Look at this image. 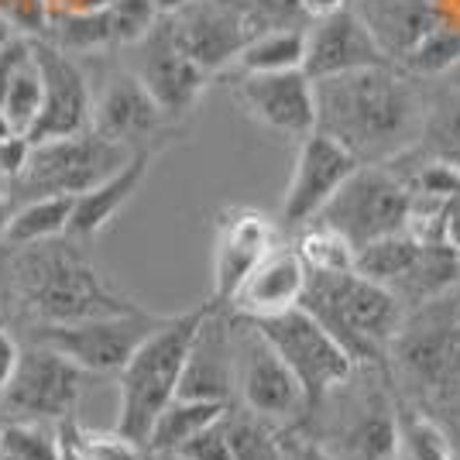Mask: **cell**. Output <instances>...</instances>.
Returning <instances> with one entry per match:
<instances>
[{
    "label": "cell",
    "mask_w": 460,
    "mask_h": 460,
    "mask_svg": "<svg viewBox=\"0 0 460 460\" xmlns=\"http://www.w3.org/2000/svg\"><path fill=\"white\" fill-rule=\"evenodd\" d=\"M437 227H440V244L460 251V192L440 203V220H437Z\"/></svg>",
    "instance_id": "60d3db41"
},
{
    "label": "cell",
    "mask_w": 460,
    "mask_h": 460,
    "mask_svg": "<svg viewBox=\"0 0 460 460\" xmlns=\"http://www.w3.org/2000/svg\"><path fill=\"white\" fill-rule=\"evenodd\" d=\"M234 382H237L234 388L241 392L248 412L261 416V420L288 422L299 412H306L303 388L296 382V375L258 333V326L241 316H234Z\"/></svg>",
    "instance_id": "8fae6325"
},
{
    "label": "cell",
    "mask_w": 460,
    "mask_h": 460,
    "mask_svg": "<svg viewBox=\"0 0 460 460\" xmlns=\"http://www.w3.org/2000/svg\"><path fill=\"white\" fill-rule=\"evenodd\" d=\"M175 41L203 73H224L234 66L237 52L248 45L258 28L241 0H192L190 7L165 14Z\"/></svg>",
    "instance_id": "5bb4252c"
},
{
    "label": "cell",
    "mask_w": 460,
    "mask_h": 460,
    "mask_svg": "<svg viewBox=\"0 0 460 460\" xmlns=\"http://www.w3.org/2000/svg\"><path fill=\"white\" fill-rule=\"evenodd\" d=\"M347 450L358 460H392L399 454V420H395V399L375 388L358 402L354 416L347 422Z\"/></svg>",
    "instance_id": "cb8c5ba5"
},
{
    "label": "cell",
    "mask_w": 460,
    "mask_h": 460,
    "mask_svg": "<svg viewBox=\"0 0 460 460\" xmlns=\"http://www.w3.org/2000/svg\"><path fill=\"white\" fill-rule=\"evenodd\" d=\"M135 73L141 79V86L152 93V100L162 107V114L172 124H179L182 117H190L199 103V96L210 86V73H203L192 62L182 45L175 41L172 24L169 18H158L148 28L145 39H137L135 45Z\"/></svg>",
    "instance_id": "7c38bea8"
},
{
    "label": "cell",
    "mask_w": 460,
    "mask_h": 460,
    "mask_svg": "<svg viewBox=\"0 0 460 460\" xmlns=\"http://www.w3.org/2000/svg\"><path fill=\"white\" fill-rule=\"evenodd\" d=\"M371 66H388V58L350 7L326 14V18L306 21L303 73L309 79L358 73V69H371Z\"/></svg>",
    "instance_id": "ffe728a7"
},
{
    "label": "cell",
    "mask_w": 460,
    "mask_h": 460,
    "mask_svg": "<svg viewBox=\"0 0 460 460\" xmlns=\"http://www.w3.org/2000/svg\"><path fill=\"white\" fill-rule=\"evenodd\" d=\"M251 323L258 326V333L269 341L271 350L296 375V382L303 388L306 412H316L333 388L350 382L354 361L303 306L286 309V313L269 316V320H251Z\"/></svg>",
    "instance_id": "52a82bcc"
},
{
    "label": "cell",
    "mask_w": 460,
    "mask_h": 460,
    "mask_svg": "<svg viewBox=\"0 0 460 460\" xmlns=\"http://www.w3.org/2000/svg\"><path fill=\"white\" fill-rule=\"evenodd\" d=\"M296 4H299L303 18L313 21V18H326V14H337V11H344L350 0H296Z\"/></svg>",
    "instance_id": "7bdbcfd3"
},
{
    "label": "cell",
    "mask_w": 460,
    "mask_h": 460,
    "mask_svg": "<svg viewBox=\"0 0 460 460\" xmlns=\"http://www.w3.org/2000/svg\"><path fill=\"white\" fill-rule=\"evenodd\" d=\"M347 7L361 18L392 66H399L422 35H429L443 21L437 0H350Z\"/></svg>",
    "instance_id": "7402d4cb"
},
{
    "label": "cell",
    "mask_w": 460,
    "mask_h": 460,
    "mask_svg": "<svg viewBox=\"0 0 460 460\" xmlns=\"http://www.w3.org/2000/svg\"><path fill=\"white\" fill-rule=\"evenodd\" d=\"M316 323L347 350L354 367L388 371V347L405 320V306L392 288L371 282L358 271L320 275L309 271L303 303Z\"/></svg>",
    "instance_id": "7a4b0ae2"
},
{
    "label": "cell",
    "mask_w": 460,
    "mask_h": 460,
    "mask_svg": "<svg viewBox=\"0 0 460 460\" xmlns=\"http://www.w3.org/2000/svg\"><path fill=\"white\" fill-rule=\"evenodd\" d=\"M18 358H21V347L18 341L0 326V392L7 388V382L14 378V367H18Z\"/></svg>",
    "instance_id": "b9f144b4"
},
{
    "label": "cell",
    "mask_w": 460,
    "mask_h": 460,
    "mask_svg": "<svg viewBox=\"0 0 460 460\" xmlns=\"http://www.w3.org/2000/svg\"><path fill=\"white\" fill-rule=\"evenodd\" d=\"M31 56L41 73V111L28 135V145L86 131L93 120V93L76 58L45 41H31Z\"/></svg>",
    "instance_id": "e0dca14e"
},
{
    "label": "cell",
    "mask_w": 460,
    "mask_h": 460,
    "mask_svg": "<svg viewBox=\"0 0 460 460\" xmlns=\"http://www.w3.org/2000/svg\"><path fill=\"white\" fill-rule=\"evenodd\" d=\"M62 460H76V454H73V450H69L66 443H62Z\"/></svg>",
    "instance_id": "c3c4849f"
},
{
    "label": "cell",
    "mask_w": 460,
    "mask_h": 460,
    "mask_svg": "<svg viewBox=\"0 0 460 460\" xmlns=\"http://www.w3.org/2000/svg\"><path fill=\"white\" fill-rule=\"evenodd\" d=\"M279 224L254 207H227L217 213L213 237V303L227 306L234 288L248 275L258 258L279 244Z\"/></svg>",
    "instance_id": "ac0fdd59"
},
{
    "label": "cell",
    "mask_w": 460,
    "mask_h": 460,
    "mask_svg": "<svg viewBox=\"0 0 460 460\" xmlns=\"http://www.w3.org/2000/svg\"><path fill=\"white\" fill-rule=\"evenodd\" d=\"M296 145H299L296 169H292V179H288L286 196H282V210L275 220L279 230H288V234L313 224L320 210L333 199V192L347 182V175L361 165L341 141H333L316 128Z\"/></svg>",
    "instance_id": "4fadbf2b"
},
{
    "label": "cell",
    "mask_w": 460,
    "mask_h": 460,
    "mask_svg": "<svg viewBox=\"0 0 460 460\" xmlns=\"http://www.w3.org/2000/svg\"><path fill=\"white\" fill-rule=\"evenodd\" d=\"M41 111V73L35 56L28 52V58L21 62L18 69L11 73L7 86H4V96H0V117L7 120V128L14 135H31L35 120H39Z\"/></svg>",
    "instance_id": "1f68e13d"
},
{
    "label": "cell",
    "mask_w": 460,
    "mask_h": 460,
    "mask_svg": "<svg viewBox=\"0 0 460 460\" xmlns=\"http://www.w3.org/2000/svg\"><path fill=\"white\" fill-rule=\"evenodd\" d=\"M227 412L217 422H210L207 429H199L196 437H190L175 454L182 460H234L230 457V440H227Z\"/></svg>",
    "instance_id": "74e56055"
},
{
    "label": "cell",
    "mask_w": 460,
    "mask_h": 460,
    "mask_svg": "<svg viewBox=\"0 0 460 460\" xmlns=\"http://www.w3.org/2000/svg\"><path fill=\"white\" fill-rule=\"evenodd\" d=\"M155 155H158L155 148H137L117 172H111L103 182L90 186L86 192L73 196V217H69L66 237L86 241V237H96L100 230L107 227L117 213L135 199V192L145 186V179L152 172Z\"/></svg>",
    "instance_id": "603a6c76"
},
{
    "label": "cell",
    "mask_w": 460,
    "mask_h": 460,
    "mask_svg": "<svg viewBox=\"0 0 460 460\" xmlns=\"http://www.w3.org/2000/svg\"><path fill=\"white\" fill-rule=\"evenodd\" d=\"M131 158L128 148L100 137L93 128L56 141H39L28 148V162L14 179L28 199L39 196H79L90 186L103 182Z\"/></svg>",
    "instance_id": "ba28073f"
},
{
    "label": "cell",
    "mask_w": 460,
    "mask_h": 460,
    "mask_svg": "<svg viewBox=\"0 0 460 460\" xmlns=\"http://www.w3.org/2000/svg\"><path fill=\"white\" fill-rule=\"evenodd\" d=\"M395 420L405 460H460V429L437 420L426 405L395 399Z\"/></svg>",
    "instance_id": "d4e9b609"
},
{
    "label": "cell",
    "mask_w": 460,
    "mask_h": 460,
    "mask_svg": "<svg viewBox=\"0 0 460 460\" xmlns=\"http://www.w3.org/2000/svg\"><path fill=\"white\" fill-rule=\"evenodd\" d=\"M11 203H7V196H0V244H4V230H7V220H11Z\"/></svg>",
    "instance_id": "7dc6e473"
},
{
    "label": "cell",
    "mask_w": 460,
    "mask_h": 460,
    "mask_svg": "<svg viewBox=\"0 0 460 460\" xmlns=\"http://www.w3.org/2000/svg\"><path fill=\"white\" fill-rule=\"evenodd\" d=\"M86 378L90 375L69 358H62L52 347L35 344L31 350H21L14 378L0 392V399L14 420L62 422L76 412Z\"/></svg>",
    "instance_id": "30bf717a"
},
{
    "label": "cell",
    "mask_w": 460,
    "mask_h": 460,
    "mask_svg": "<svg viewBox=\"0 0 460 460\" xmlns=\"http://www.w3.org/2000/svg\"><path fill=\"white\" fill-rule=\"evenodd\" d=\"M52 21V35H56V49L66 56H79V52H100L114 45V28H111V14L107 4L93 7V11H73V14H56Z\"/></svg>",
    "instance_id": "d6a6232c"
},
{
    "label": "cell",
    "mask_w": 460,
    "mask_h": 460,
    "mask_svg": "<svg viewBox=\"0 0 460 460\" xmlns=\"http://www.w3.org/2000/svg\"><path fill=\"white\" fill-rule=\"evenodd\" d=\"M405 155L443 162V165L460 172V86H447V90L429 93L420 141Z\"/></svg>",
    "instance_id": "484cf974"
},
{
    "label": "cell",
    "mask_w": 460,
    "mask_h": 460,
    "mask_svg": "<svg viewBox=\"0 0 460 460\" xmlns=\"http://www.w3.org/2000/svg\"><path fill=\"white\" fill-rule=\"evenodd\" d=\"M306 58V24H292V28H271L261 31L237 52L234 58V73H288V69H303Z\"/></svg>",
    "instance_id": "4316f807"
},
{
    "label": "cell",
    "mask_w": 460,
    "mask_h": 460,
    "mask_svg": "<svg viewBox=\"0 0 460 460\" xmlns=\"http://www.w3.org/2000/svg\"><path fill=\"white\" fill-rule=\"evenodd\" d=\"M100 137L114 141L128 152L137 148H165V137L175 131V124L162 114V107L152 100V93L141 86V79L124 69L107 79L103 93L93 96V120H90Z\"/></svg>",
    "instance_id": "2e32d148"
},
{
    "label": "cell",
    "mask_w": 460,
    "mask_h": 460,
    "mask_svg": "<svg viewBox=\"0 0 460 460\" xmlns=\"http://www.w3.org/2000/svg\"><path fill=\"white\" fill-rule=\"evenodd\" d=\"M227 440L234 460H279L282 457V433H275L261 416H230L227 412Z\"/></svg>",
    "instance_id": "d590c367"
},
{
    "label": "cell",
    "mask_w": 460,
    "mask_h": 460,
    "mask_svg": "<svg viewBox=\"0 0 460 460\" xmlns=\"http://www.w3.org/2000/svg\"><path fill=\"white\" fill-rule=\"evenodd\" d=\"M210 313V303L186 313L165 316L152 333L137 344L131 361L120 367V409H117V429L145 447L148 429L158 420V412L175 399V388L182 378V365L203 323Z\"/></svg>",
    "instance_id": "5b68a950"
},
{
    "label": "cell",
    "mask_w": 460,
    "mask_h": 460,
    "mask_svg": "<svg viewBox=\"0 0 460 460\" xmlns=\"http://www.w3.org/2000/svg\"><path fill=\"white\" fill-rule=\"evenodd\" d=\"M429 86L399 66L313 79L316 131L341 141L361 165L395 162L420 141Z\"/></svg>",
    "instance_id": "6da1fadb"
},
{
    "label": "cell",
    "mask_w": 460,
    "mask_h": 460,
    "mask_svg": "<svg viewBox=\"0 0 460 460\" xmlns=\"http://www.w3.org/2000/svg\"><path fill=\"white\" fill-rule=\"evenodd\" d=\"M437 11L447 24H457L460 28V0H437Z\"/></svg>",
    "instance_id": "f6af8a7d"
},
{
    "label": "cell",
    "mask_w": 460,
    "mask_h": 460,
    "mask_svg": "<svg viewBox=\"0 0 460 460\" xmlns=\"http://www.w3.org/2000/svg\"><path fill=\"white\" fill-rule=\"evenodd\" d=\"M58 440L66 443L76 460H145V447L137 440H131L128 433L120 429H90V426H79L76 416L56 422Z\"/></svg>",
    "instance_id": "f546056e"
},
{
    "label": "cell",
    "mask_w": 460,
    "mask_h": 460,
    "mask_svg": "<svg viewBox=\"0 0 460 460\" xmlns=\"http://www.w3.org/2000/svg\"><path fill=\"white\" fill-rule=\"evenodd\" d=\"M165 316L148 309H131L117 316H93L76 323H41L35 333V344H45L69 358L86 375H117L131 361L137 344L152 333Z\"/></svg>",
    "instance_id": "9c48e42d"
},
{
    "label": "cell",
    "mask_w": 460,
    "mask_h": 460,
    "mask_svg": "<svg viewBox=\"0 0 460 460\" xmlns=\"http://www.w3.org/2000/svg\"><path fill=\"white\" fill-rule=\"evenodd\" d=\"M155 460H182L179 454H155Z\"/></svg>",
    "instance_id": "681fc988"
},
{
    "label": "cell",
    "mask_w": 460,
    "mask_h": 460,
    "mask_svg": "<svg viewBox=\"0 0 460 460\" xmlns=\"http://www.w3.org/2000/svg\"><path fill=\"white\" fill-rule=\"evenodd\" d=\"M279 460H333L323 443H316L313 437H296L286 433L282 437V457Z\"/></svg>",
    "instance_id": "ab89813d"
},
{
    "label": "cell",
    "mask_w": 460,
    "mask_h": 460,
    "mask_svg": "<svg viewBox=\"0 0 460 460\" xmlns=\"http://www.w3.org/2000/svg\"><path fill=\"white\" fill-rule=\"evenodd\" d=\"M309 282V269L303 265L299 251L292 244H275L269 248L258 265L241 279V286L234 288L227 299V313L241 320H269L286 309H296L303 303V292Z\"/></svg>",
    "instance_id": "d6986e66"
},
{
    "label": "cell",
    "mask_w": 460,
    "mask_h": 460,
    "mask_svg": "<svg viewBox=\"0 0 460 460\" xmlns=\"http://www.w3.org/2000/svg\"><path fill=\"white\" fill-rule=\"evenodd\" d=\"M460 66V28L440 21L429 35H422V41L399 62V69L409 76L422 79V83H437L447 73H454Z\"/></svg>",
    "instance_id": "4dcf8cb0"
},
{
    "label": "cell",
    "mask_w": 460,
    "mask_h": 460,
    "mask_svg": "<svg viewBox=\"0 0 460 460\" xmlns=\"http://www.w3.org/2000/svg\"><path fill=\"white\" fill-rule=\"evenodd\" d=\"M303 265L320 275H337V271H354V248L347 244L344 234L326 227L320 220H313L306 227L296 230V244Z\"/></svg>",
    "instance_id": "836d02e7"
},
{
    "label": "cell",
    "mask_w": 460,
    "mask_h": 460,
    "mask_svg": "<svg viewBox=\"0 0 460 460\" xmlns=\"http://www.w3.org/2000/svg\"><path fill=\"white\" fill-rule=\"evenodd\" d=\"M107 0H45L49 7V18L56 14H73V11H93V7H103Z\"/></svg>",
    "instance_id": "ee69618b"
},
{
    "label": "cell",
    "mask_w": 460,
    "mask_h": 460,
    "mask_svg": "<svg viewBox=\"0 0 460 460\" xmlns=\"http://www.w3.org/2000/svg\"><path fill=\"white\" fill-rule=\"evenodd\" d=\"M107 14L114 28V45H135L158 21L152 0H107Z\"/></svg>",
    "instance_id": "8d00e7d4"
},
{
    "label": "cell",
    "mask_w": 460,
    "mask_h": 460,
    "mask_svg": "<svg viewBox=\"0 0 460 460\" xmlns=\"http://www.w3.org/2000/svg\"><path fill=\"white\" fill-rule=\"evenodd\" d=\"M0 21H7L14 31L41 35L49 24V7L45 0H0Z\"/></svg>",
    "instance_id": "f35d334b"
},
{
    "label": "cell",
    "mask_w": 460,
    "mask_h": 460,
    "mask_svg": "<svg viewBox=\"0 0 460 460\" xmlns=\"http://www.w3.org/2000/svg\"><path fill=\"white\" fill-rule=\"evenodd\" d=\"M227 409V402H203V399H179L175 395L172 402L158 412V420L152 422L145 447L152 454H175L190 437H196L199 429L217 422Z\"/></svg>",
    "instance_id": "83f0119b"
},
{
    "label": "cell",
    "mask_w": 460,
    "mask_h": 460,
    "mask_svg": "<svg viewBox=\"0 0 460 460\" xmlns=\"http://www.w3.org/2000/svg\"><path fill=\"white\" fill-rule=\"evenodd\" d=\"M412 203H416L412 190L388 162L385 165H358L316 220L344 234L347 244L358 251L378 237L409 230Z\"/></svg>",
    "instance_id": "8992f818"
},
{
    "label": "cell",
    "mask_w": 460,
    "mask_h": 460,
    "mask_svg": "<svg viewBox=\"0 0 460 460\" xmlns=\"http://www.w3.org/2000/svg\"><path fill=\"white\" fill-rule=\"evenodd\" d=\"M0 460H62L58 429L35 420L4 422L0 426Z\"/></svg>",
    "instance_id": "e575fe53"
},
{
    "label": "cell",
    "mask_w": 460,
    "mask_h": 460,
    "mask_svg": "<svg viewBox=\"0 0 460 460\" xmlns=\"http://www.w3.org/2000/svg\"><path fill=\"white\" fill-rule=\"evenodd\" d=\"M73 217V196H39L28 199L21 210L11 213L7 230H4V244L7 248H28V244H45L66 237Z\"/></svg>",
    "instance_id": "f1b7e54d"
},
{
    "label": "cell",
    "mask_w": 460,
    "mask_h": 460,
    "mask_svg": "<svg viewBox=\"0 0 460 460\" xmlns=\"http://www.w3.org/2000/svg\"><path fill=\"white\" fill-rule=\"evenodd\" d=\"M234 100L241 111L271 135L303 141L316 128L313 79L303 69L288 73H241L234 79Z\"/></svg>",
    "instance_id": "9a60e30c"
},
{
    "label": "cell",
    "mask_w": 460,
    "mask_h": 460,
    "mask_svg": "<svg viewBox=\"0 0 460 460\" xmlns=\"http://www.w3.org/2000/svg\"><path fill=\"white\" fill-rule=\"evenodd\" d=\"M392 375L412 402L450 405L460 399V286L405 313L388 347Z\"/></svg>",
    "instance_id": "277c9868"
},
{
    "label": "cell",
    "mask_w": 460,
    "mask_h": 460,
    "mask_svg": "<svg viewBox=\"0 0 460 460\" xmlns=\"http://www.w3.org/2000/svg\"><path fill=\"white\" fill-rule=\"evenodd\" d=\"M11 286L21 306L31 309L41 323H76L93 316L131 313L137 303L111 288L73 244H28L14 261Z\"/></svg>",
    "instance_id": "3957f363"
},
{
    "label": "cell",
    "mask_w": 460,
    "mask_h": 460,
    "mask_svg": "<svg viewBox=\"0 0 460 460\" xmlns=\"http://www.w3.org/2000/svg\"><path fill=\"white\" fill-rule=\"evenodd\" d=\"M155 11H158V18H165V14H175V11H182V7H190L192 0H152Z\"/></svg>",
    "instance_id": "bcb514c9"
},
{
    "label": "cell",
    "mask_w": 460,
    "mask_h": 460,
    "mask_svg": "<svg viewBox=\"0 0 460 460\" xmlns=\"http://www.w3.org/2000/svg\"><path fill=\"white\" fill-rule=\"evenodd\" d=\"M234 385V316L210 299V313L192 337L175 395L230 405Z\"/></svg>",
    "instance_id": "44dd1931"
}]
</instances>
